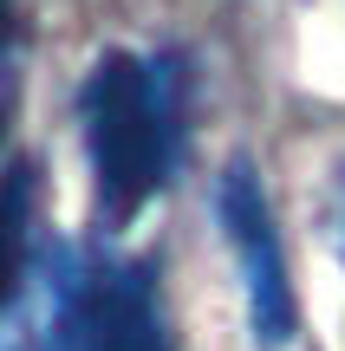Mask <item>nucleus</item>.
<instances>
[{
    "instance_id": "nucleus-3",
    "label": "nucleus",
    "mask_w": 345,
    "mask_h": 351,
    "mask_svg": "<svg viewBox=\"0 0 345 351\" xmlns=\"http://www.w3.org/2000/svg\"><path fill=\"white\" fill-rule=\"evenodd\" d=\"M215 215L228 228V247L241 261V287H248V326H254V345L281 351L294 345L300 313H294V287H287V254H281V228H274L267 189L261 176L235 156L215 182Z\"/></svg>"
},
{
    "instance_id": "nucleus-2",
    "label": "nucleus",
    "mask_w": 345,
    "mask_h": 351,
    "mask_svg": "<svg viewBox=\"0 0 345 351\" xmlns=\"http://www.w3.org/2000/svg\"><path fill=\"white\" fill-rule=\"evenodd\" d=\"M91 163V215L104 234L137 221L150 195H163L182 163L189 130V65L182 52H104L78 85Z\"/></svg>"
},
{
    "instance_id": "nucleus-1",
    "label": "nucleus",
    "mask_w": 345,
    "mask_h": 351,
    "mask_svg": "<svg viewBox=\"0 0 345 351\" xmlns=\"http://www.w3.org/2000/svg\"><path fill=\"white\" fill-rule=\"evenodd\" d=\"M7 351H176L150 261L39 241L7 280Z\"/></svg>"
}]
</instances>
